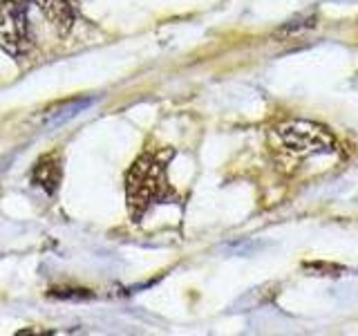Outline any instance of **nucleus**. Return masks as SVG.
Instances as JSON below:
<instances>
[{"label": "nucleus", "mask_w": 358, "mask_h": 336, "mask_svg": "<svg viewBox=\"0 0 358 336\" xmlns=\"http://www.w3.org/2000/svg\"><path fill=\"white\" fill-rule=\"evenodd\" d=\"M273 146L294 160H307L313 155H331L336 150V139L318 123L289 119L273 130Z\"/></svg>", "instance_id": "2"}, {"label": "nucleus", "mask_w": 358, "mask_h": 336, "mask_svg": "<svg viewBox=\"0 0 358 336\" xmlns=\"http://www.w3.org/2000/svg\"><path fill=\"white\" fill-rule=\"evenodd\" d=\"M43 16L50 20V25L59 31V34H67L72 29L74 20H76V0H34Z\"/></svg>", "instance_id": "4"}, {"label": "nucleus", "mask_w": 358, "mask_h": 336, "mask_svg": "<svg viewBox=\"0 0 358 336\" xmlns=\"http://www.w3.org/2000/svg\"><path fill=\"white\" fill-rule=\"evenodd\" d=\"M29 5L31 0H3L0 3V48L14 59L27 56L34 48Z\"/></svg>", "instance_id": "3"}, {"label": "nucleus", "mask_w": 358, "mask_h": 336, "mask_svg": "<svg viewBox=\"0 0 358 336\" xmlns=\"http://www.w3.org/2000/svg\"><path fill=\"white\" fill-rule=\"evenodd\" d=\"M168 195H171V184H168L164 162L150 153L141 155L126 175V197L132 220L139 222L145 211L164 202Z\"/></svg>", "instance_id": "1"}, {"label": "nucleus", "mask_w": 358, "mask_h": 336, "mask_svg": "<svg viewBox=\"0 0 358 336\" xmlns=\"http://www.w3.org/2000/svg\"><path fill=\"white\" fill-rule=\"evenodd\" d=\"M34 184L41 186L48 193H54L56 186L61 182V160L59 155H45L38 160V164L34 166Z\"/></svg>", "instance_id": "5"}]
</instances>
